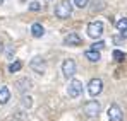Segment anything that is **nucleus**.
I'll use <instances>...</instances> for the list:
<instances>
[{
    "mask_svg": "<svg viewBox=\"0 0 127 121\" xmlns=\"http://www.w3.org/2000/svg\"><path fill=\"white\" fill-rule=\"evenodd\" d=\"M70 14H72V5H70L69 0H62V2L55 7V16H57L59 19H69Z\"/></svg>",
    "mask_w": 127,
    "mask_h": 121,
    "instance_id": "obj_1",
    "label": "nucleus"
},
{
    "mask_svg": "<svg viewBox=\"0 0 127 121\" xmlns=\"http://www.w3.org/2000/svg\"><path fill=\"white\" fill-rule=\"evenodd\" d=\"M86 33H88V36H89L91 39H98V38H101V34H103V22H100V20L89 22Z\"/></svg>",
    "mask_w": 127,
    "mask_h": 121,
    "instance_id": "obj_2",
    "label": "nucleus"
},
{
    "mask_svg": "<svg viewBox=\"0 0 127 121\" xmlns=\"http://www.w3.org/2000/svg\"><path fill=\"white\" fill-rule=\"evenodd\" d=\"M83 111H84L86 116H89V118H96V116L100 114V111H101V106H100V102H98V101H89V102H86V104H84Z\"/></svg>",
    "mask_w": 127,
    "mask_h": 121,
    "instance_id": "obj_3",
    "label": "nucleus"
},
{
    "mask_svg": "<svg viewBox=\"0 0 127 121\" xmlns=\"http://www.w3.org/2000/svg\"><path fill=\"white\" fill-rule=\"evenodd\" d=\"M67 94H69V97H72V99L79 97V96L83 94V84H81V80L72 79L70 84H69V87H67Z\"/></svg>",
    "mask_w": 127,
    "mask_h": 121,
    "instance_id": "obj_4",
    "label": "nucleus"
},
{
    "mask_svg": "<svg viewBox=\"0 0 127 121\" xmlns=\"http://www.w3.org/2000/svg\"><path fill=\"white\" fill-rule=\"evenodd\" d=\"M101 90H103V82H101V79H91L89 80V84H88V94L91 97H96Z\"/></svg>",
    "mask_w": 127,
    "mask_h": 121,
    "instance_id": "obj_5",
    "label": "nucleus"
},
{
    "mask_svg": "<svg viewBox=\"0 0 127 121\" xmlns=\"http://www.w3.org/2000/svg\"><path fill=\"white\" fill-rule=\"evenodd\" d=\"M76 61L74 60H64V63H62V73H64V77L65 79H72L74 75H76Z\"/></svg>",
    "mask_w": 127,
    "mask_h": 121,
    "instance_id": "obj_6",
    "label": "nucleus"
},
{
    "mask_svg": "<svg viewBox=\"0 0 127 121\" xmlns=\"http://www.w3.org/2000/svg\"><path fill=\"white\" fill-rule=\"evenodd\" d=\"M29 68L34 70L38 75H43L45 70H46V63H45V60H43L41 56H34L33 60L29 61Z\"/></svg>",
    "mask_w": 127,
    "mask_h": 121,
    "instance_id": "obj_7",
    "label": "nucleus"
},
{
    "mask_svg": "<svg viewBox=\"0 0 127 121\" xmlns=\"http://www.w3.org/2000/svg\"><path fill=\"white\" fill-rule=\"evenodd\" d=\"M106 114H108V120L110 121H122L124 120V113H122V109H120L119 104H112L108 107Z\"/></svg>",
    "mask_w": 127,
    "mask_h": 121,
    "instance_id": "obj_8",
    "label": "nucleus"
},
{
    "mask_svg": "<svg viewBox=\"0 0 127 121\" xmlns=\"http://www.w3.org/2000/svg\"><path fill=\"white\" fill-rule=\"evenodd\" d=\"M14 87L17 89V92H19V94H26L28 90H31V89H33V82L29 80L28 77H22V79H19V80H16Z\"/></svg>",
    "mask_w": 127,
    "mask_h": 121,
    "instance_id": "obj_9",
    "label": "nucleus"
},
{
    "mask_svg": "<svg viewBox=\"0 0 127 121\" xmlns=\"http://www.w3.org/2000/svg\"><path fill=\"white\" fill-rule=\"evenodd\" d=\"M81 43H83V39H81V36L77 33H69L64 38V44H67V46H79Z\"/></svg>",
    "mask_w": 127,
    "mask_h": 121,
    "instance_id": "obj_10",
    "label": "nucleus"
},
{
    "mask_svg": "<svg viewBox=\"0 0 127 121\" xmlns=\"http://www.w3.org/2000/svg\"><path fill=\"white\" fill-rule=\"evenodd\" d=\"M84 56H86V58H88L89 61H93V63H96V61L101 60V56H100V51H98V50H93V48L86 51Z\"/></svg>",
    "mask_w": 127,
    "mask_h": 121,
    "instance_id": "obj_11",
    "label": "nucleus"
},
{
    "mask_svg": "<svg viewBox=\"0 0 127 121\" xmlns=\"http://www.w3.org/2000/svg\"><path fill=\"white\" fill-rule=\"evenodd\" d=\"M9 101H10V90L5 85H2L0 87V104L3 106V104H7Z\"/></svg>",
    "mask_w": 127,
    "mask_h": 121,
    "instance_id": "obj_12",
    "label": "nucleus"
},
{
    "mask_svg": "<svg viewBox=\"0 0 127 121\" xmlns=\"http://www.w3.org/2000/svg\"><path fill=\"white\" fill-rule=\"evenodd\" d=\"M31 34H33V38H41L43 34H45V29H43V26L40 22H34L31 26Z\"/></svg>",
    "mask_w": 127,
    "mask_h": 121,
    "instance_id": "obj_13",
    "label": "nucleus"
},
{
    "mask_svg": "<svg viewBox=\"0 0 127 121\" xmlns=\"http://www.w3.org/2000/svg\"><path fill=\"white\" fill-rule=\"evenodd\" d=\"M115 26H117V29L120 31V34H122V38H127V19H120L115 22Z\"/></svg>",
    "mask_w": 127,
    "mask_h": 121,
    "instance_id": "obj_14",
    "label": "nucleus"
},
{
    "mask_svg": "<svg viewBox=\"0 0 127 121\" xmlns=\"http://www.w3.org/2000/svg\"><path fill=\"white\" fill-rule=\"evenodd\" d=\"M21 68H22V63H21L19 60L12 61V63L9 65V72H10V73H16V72H19Z\"/></svg>",
    "mask_w": 127,
    "mask_h": 121,
    "instance_id": "obj_15",
    "label": "nucleus"
},
{
    "mask_svg": "<svg viewBox=\"0 0 127 121\" xmlns=\"http://www.w3.org/2000/svg\"><path fill=\"white\" fill-rule=\"evenodd\" d=\"M112 56H113V60H115V61H124V60H126V55H124L120 50H113Z\"/></svg>",
    "mask_w": 127,
    "mask_h": 121,
    "instance_id": "obj_16",
    "label": "nucleus"
},
{
    "mask_svg": "<svg viewBox=\"0 0 127 121\" xmlns=\"http://www.w3.org/2000/svg\"><path fill=\"white\" fill-rule=\"evenodd\" d=\"M28 9H29L31 12H40V10H41V3H40V2H31V3L28 5Z\"/></svg>",
    "mask_w": 127,
    "mask_h": 121,
    "instance_id": "obj_17",
    "label": "nucleus"
},
{
    "mask_svg": "<svg viewBox=\"0 0 127 121\" xmlns=\"http://www.w3.org/2000/svg\"><path fill=\"white\" fill-rule=\"evenodd\" d=\"M21 101H22V106H24V107H31V106H33V99H31L29 96H24Z\"/></svg>",
    "mask_w": 127,
    "mask_h": 121,
    "instance_id": "obj_18",
    "label": "nucleus"
},
{
    "mask_svg": "<svg viewBox=\"0 0 127 121\" xmlns=\"http://www.w3.org/2000/svg\"><path fill=\"white\" fill-rule=\"evenodd\" d=\"M91 48L100 51V50H103V48H105V43H103V41H96V43H93V44H91Z\"/></svg>",
    "mask_w": 127,
    "mask_h": 121,
    "instance_id": "obj_19",
    "label": "nucleus"
},
{
    "mask_svg": "<svg viewBox=\"0 0 127 121\" xmlns=\"http://www.w3.org/2000/svg\"><path fill=\"white\" fill-rule=\"evenodd\" d=\"M74 3H76V7H79V9H84L86 5H88V0H74Z\"/></svg>",
    "mask_w": 127,
    "mask_h": 121,
    "instance_id": "obj_20",
    "label": "nucleus"
},
{
    "mask_svg": "<svg viewBox=\"0 0 127 121\" xmlns=\"http://www.w3.org/2000/svg\"><path fill=\"white\" fill-rule=\"evenodd\" d=\"M93 3H95L93 10H100V9H103V0H95Z\"/></svg>",
    "mask_w": 127,
    "mask_h": 121,
    "instance_id": "obj_21",
    "label": "nucleus"
},
{
    "mask_svg": "<svg viewBox=\"0 0 127 121\" xmlns=\"http://www.w3.org/2000/svg\"><path fill=\"white\" fill-rule=\"evenodd\" d=\"M14 53H16L14 46H9V48H7V56H9V58H12V55H14Z\"/></svg>",
    "mask_w": 127,
    "mask_h": 121,
    "instance_id": "obj_22",
    "label": "nucleus"
},
{
    "mask_svg": "<svg viewBox=\"0 0 127 121\" xmlns=\"http://www.w3.org/2000/svg\"><path fill=\"white\" fill-rule=\"evenodd\" d=\"M0 51H2V43H0Z\"/></svg>",
    "mask_w": 127,
    "mask_h": 121,
    "instance_id": "obj_23",
    "label": "nucleus"
}]
</instances>
